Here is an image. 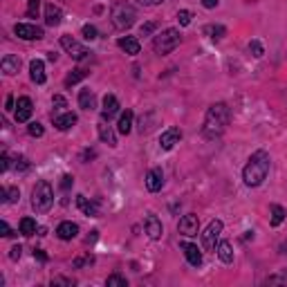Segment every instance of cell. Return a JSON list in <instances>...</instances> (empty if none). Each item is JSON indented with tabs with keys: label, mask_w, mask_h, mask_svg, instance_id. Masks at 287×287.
I'll return each mask as SVG.
<instances>
[{
	"label": "cell",
	"mask_w": 287,
	"mask_h": 287,
	"mask_svg": "<svg viewBox=\"0 0 287 287\" xmlns=\"http://www.w3.org/2000/svg\"><path fill=\"white\" fill-rule=\"evenodd\" d=\"M155 27H157V23H146V25H142V36L153 34V32H155Z\"/></svg>",
	"instance_id": "obj_40"
},
{
	"label": "cell",
	"mask_w": 287,
	"mask_h": 287,
	"mask_svg": "<svg viewBox=\"0 0 287 287\" xmlns=\"http://www.w3.org/2000/svg\"><path fill=\"white\" fill-rule=\"evenodd\" d=\"M218 3H220V0H202V7H207V9H216V7H218Z\"/></svg>",
	"instance_id": "obj_48"
},
{
	"label": "cell",
	"mask_w": 287,
	"mask_h": 287,
	"mask_svg": "<svg viewBox=\"0 0 287 287\" xmlns=\"http://www.w3.org/2000/svg\"><path fill=\"white\" fill-rule=\"evenodd\" d=\"M88 263H95V258H92V256H86V258H79L74 263V267H81V265H88Z\"/></svg>",
	"instance_id": "obj_46"
},
{
	"label": "cell",
	"mask_w": 287,
	"mask_h": 287,
	"mask_svg": "<svg viewBox=\"0 0 287 287\" xmlns=\"http://www.w3.org/2000/svg\"><path fill=\"white\" fill-rule=\"evenodd\" d=\"M106 285L108 287H128V280L124 278V276H119V274H112V276H108L106 278Z\"/></svg>",
	"instance_id": "obj_32"
},
{
	"label": "cell",
	"mask_w": 287,
	"mask_h": 287,
	"mask_svg": "<svg viewBox=\"0 0 287 287\" xmlns=\"http://www.w3.org/2000/svg\"><path fill=\"white\" fill-rule=\"evenodd\" d=\"M139 5H144V7H155V5H161L164 0H137Z\"/></svg>",
	"instance_id": "obj_45"
},
{
	"label": "cell",
	"mask_w": 287,
	"mask_h": 287,
	"mask_svg": "<svg viewBox=\"0 0 287 287\" xmlns=\"http://www.w3.org/2000/svg\"><path fill=\"white\" fill-rule=\"evenodd\" d=\"M76 207L81 209V213H86V216H90V218H95L99 216V209L95 202H90L86 195H76Z\"/></svg>",
	"instance_id": "obj_24"
},
{
	"label": "cell",
	"mask_w": 287,
	"mask_h": 287,
	"mask_svg": "<svg viewBox=\"0 0 287 287\" xmlns=\"http://www.w3.org/2000/svg\"><path fill=\"white\" fill-rule=\"evenodd\" d=\"M27 133L32 135V137H43V133H45V130H43V126H40L38 121H32V124H29V126H27Z\"/></svg>",
	"instance_id": "obj_35"
},
{
	"label": "cell",
	"mask_w": 287,
	"mask_h": 287,
	"mask_svg": "<svg viewBox=\"0 0 287 287\" xmlns=\"http://www.w3.org/2000/svg\"><path fill=\"white\" fill-rule=\"evenodd\" d=\"M32 110H34L32 99H29V97H20L18 103H16V121H20V124L29 121V117H32Z\"/></svg>",
	"instance_id": "obj_14"
},
{
	"label": "cell",
	"mask_w": 287,
	"mask_h": 287,
	"mask_svg": "<svg viewBox=\"0 0 287 287\" xmlns=\"http://www.w3.org/2000/svg\"><path fill=\"white\" fill-rule=\"evenodd\" d=\"M14 34H16L18 38H23V40L43 38V29H40L38 25H29V23H18L16 27H14Z\"/></svg>",
	"instance_id": "obj_9"
},
{
	"label": "cell",
	"mask_w": 287,
	"mask_h": 287,
	"mask_svg": "<svg viewBox=\"0 0 287 287\" xmlns=\"http://www.w3.org/2000/svg\"><path fill=\"white\" fill-rule=\"evenodd\" d=\"M86 76H88V72H86V70H81V67H79V70H72L70 74L65 76V88L76 86V83H79L81 79H86Z\"/></svg>",
	"instance_id": "obj_29"
},
{
	"label": "cell",
	"mask_w": 287,
	"mask_h": 287,
	"mask_svg": "<svg viewBox=\"0 0 287 287\" xmlns=\"http://www.w3.org/2000/svg\"><path fill=\"white\" fill-rule=\"evenodd\" d=\"M191 12L189 9H180V12H177V20H180V25L182 27H186V25H191Z\"/></svg>",
	"instance_id": "obj_34"
},
{
	"label": "cell",
	"mask_w": 287,
	"mask_h": 287,
	"mask_svg": "<svg viewBox=\"0 0 287 287\" xmlns=\"http://www.w3.org/2000/svg\"><path fill=\"white\" fill-rule=\"evenodd\" d=\"M38 5H40V0H27V16L29 18H34L36 14H38Z\"/></svg>",
	"instance_id": "obj_37"
},
{
	"label": "cell",
	"mask_w": 287,
	"mask_h": 287,
	"mask_svg": "<svg viewBox=\"0 0 287 287\" xmlns=\"http://www.w3.org/2000/svg\"><path fill=\"white\" fill-rule=\"evenodd\" d=\"M12 108H16V106H14V99L7 97V110H12Z\"/></svg>",
	"instance_id": "obj_50"
},
{
	"label": "cell",
	"mask_w": 287,
	"mask_h": 287,
	"mask_svg": "<svg viewBox=\"0 0 287 287\" xmlns=\"http://www.w3.org/2000/svg\"><path fill=\"white\" fill-rule=\"evenodd\" d=\"M20 254H23V247H20V244H16V247H12V260H18L20 258Z\"/></svg>",
	"instance_id": "obj_44"
},
{
	"label": "cell",
	"mask_w": 287,
	"mask_h": 287,
	"mask_svg": "<svg viewBox=\"0 0 287 287\" xmlns=\"http://www.w3.org/2000/svg\"><path fill=\"white\" fill-rule=\"evenodd\" d=\"M29 76H32V81L36 83V86H43L45 83V63L40 59H34L32 63H29Z\"/></svg>",
	"instance_id": "obj_16"
},
{
	"label": "cell",
	"mask_w": 287,
	"mask_h": 287,
	"mask_svg": "<svg viewBox=\"0 0 287 287\" xmlns=\"http://www.w3.org/2000/svg\"><path fill=\"white\" fill-rule=\"evenodd\" d=\"M61 20H63V12H61V7H56V5H48V7H45V23H48L50 27H56V25H61Z\"/></svg>",
	"instance_id": "obj_20"
},
{
	"label": "cell",
	"mask_w": 287,
	"mask_h": 287,
	"mask_svg": "<svg viewBox=\"0 0 287 287\" xmlns=\"http://www.w3.org/2000/svg\"><path fill=\"white\" fill-rule=\"evenodd\" d=\"M216 254H218V258H220L224 265L233 263V249H231V242H227V240H222V242H218Z\"/></svg>",
	"instance_id": "obj_23"
},
{
	"label": "cell",
	"mask_w": 287,
	"mask_h": 287,
	"mask_svg": "<svg viewBox=\"0 0 287 287\" xmlns=\"http://www.w3.org/2000/svg\"><path fill=\"white\" fill-rule=\"evenodd\" d=\"M0 67H3V72L7 76H14L20 70V59H18V56L7 54V56H3V61H0Z\"/></svg>",
	"instance_id": "obj_19"
},
{
	"label": "cell",
	"mask_w": 287,
	"mask_h": 287,
	"mask_svg": "<svg viewBox=\"0 0 287 287\" xmlns=\"http://www.w3.org/2000/svg\"><path fill=\"white\" fill-rule=\"evenodd\" d=\"M133 119H135L133 110H126V112L119 114V124H117L119 133H121V135H130V130H133Z\"/></svg>",
	"instance_id": "obj_25"
},
{
	"label": "cell",
	"mask_w": 287,
	"mask_h": 287,
	"mask_svg": "<svg viewBox=\"0 0 287 287\" xmlns=\"http://www.w3.org/2000/svg\"><path fill=\"white\" fill-rule=\"evenodd\" d=\"M220 233H222V222L220 220H211V222H209L207 231L202 233V244H204L207 252H216Z\"/></svg>",
	"instance_id": "obj_6"
},
{
	"label": "cell",
	"mask_w": 287,
	"mask_h": 287,
	"mask_svg": "<svg viewBox=\"0 0 287 287\" xmlns=\"http://www.w3.org/2000/svg\"><path fill=\"white\" fill-rule=\"evenodd\" d=\"M52 204H54V191H52L50 182L40 180L36 182L34 191H32V207L36 213H48Z\"/></svg>",
	"instance_id": "obj_3"
},
{
	"label": "cell",
	"mask_w": 287,
	"mask_h": 287,
	"mask_svg": "<svg viewBox=\"0 0 287 287\" xmlns=\"http://www.w3.org/2000/svg\"><path fill=\"white\" fill-rule=\"evenodd\" d=\"M34 258L40 260V263H48V254H45L43 249H34Z\"/></svg>",
	"instance_id": "obj_41"
},
{
	"label": "cell",
	"mask_w": 287,
	"mask_h": 287,
	"mask_svg": "<svg viewBox=\"0 0 287 287\" xmlns=\"http://www.w3.org/2000/svg\"><path fill=\"white\" fill-rule=\"evenodd\" d=\"M36 220L34 218H23V220H20V233H23V236H34L36 233Z\"/></svg>",
	"instance_id": "obj_30"
},
{
	"label": "cell",
	"mask_w": 287,
	"mask_h": 287,
	"mask_svg": "<svg viewBox=\"0 0 287 287\" xmlns=\"http://www.w3.org/2000/svg\"><path fill=\"white\" fill-rule=\"evenodd\" d=\"M3 202H16L18 197H20V191L16 189V186H9V189H3Z\"/></svg>",
	"instance_id": "obj_31"
},
{
	"label": "cell",
	"mask_w": 287,
	"mask_h": 287,
	"mask_svg": "<svg viewBox=\"0 0 287 287\" xmlns=\"http://www.w3.org/2000/svg\"><path fill=\"white\" fill-rule=\"evenodd\" d=\"M79 106L83 108V110H92V108H97L95 92L92 90H81L79 92Z\"/></svg>",
	"instance_id": "obj_26"
},
{
	"label": "cell",
	"mask_w": 287,
	"mask_h": 287,
	"mask_svg": "<svg viewBox=\"0 0 287 287\" xmlns=\"http://www.w3.org/2000/svg\"><path fill=\"white\" fill-rule=\"evenodd\" d=\"M99 137H101V142H106L108 146H117V137H114V133H112V128L108 126L106 124V119H101V121H99Z\"/></svg>",
	"instance_id": "obj_22"
},
{
	"label": "cell",
	"mask_w": 287,
	"mask_h": 287,
	"mask_svg": "<svg viewBox=\"0 0 287 287\" xmlns=\"http://www.w3.org/2000/svg\"><path fill=\"white\" fill-rule=\"evenodd\" d=\"M119 114V101L114 95H106L103 97V103H101V119H106V121H110L112 117H117Z\"/></svg>",
	"instance_id": "obj_13"
},
{
	"label": "cell",
	"mask_w": 287,
	"mask_h": 287,
	"mask_svg": "<svg viewBox=\"0 0 287 287\" xmlns=\"http://www.w3.org/2000/svg\"><path fill=\"white\" fill-rule=\"evenodd\" d=\"M76 233H79V224H74V222H61L56 227V236L61 240H72V238H76Z\"/></svg>",
	"instance_id": "obj_18"
},
{
	"label": "cell",
	"mask_w": 287,
	"mask_h": 287,
	"mask_svg": "<svg viewBox=\"0 0 287 287\" xmlns=\"http://www.w3.org/2000/svg\"><path fill=\"white\" fill-rule=\"evenodd\" d=\"M0 231H3V236H14V233H12V229H9V224L7 222H0Z\"/></svg>",
	"instance_id": "obj_47"
},
{
	"label": "cell",
	"mask_w": 287,
	"mask_h": 287,
	"mask_svg": "<svg viewBox=\"0 0 287 287\" xmlns=\"http://www.w3.org/2000/svg\"><path fill=\"white\" fill-rule=\"evenodd\" d=\"M269 155L265 150H256V153L249 157V161L244 164L242 169V180L247 186H260L265 180H267V173H269Z\"/></svg>",
	"instance_id": "obj_2"
},
{
	"label": "cell",
	"mask_w": 287,
	"mask_h": 287,
	"mask_svg": "<svg viewBox=\"0 0 287 287\" xmlns=\"http://www.w3.org/2000/svg\"><path fill=\"white\" fill-rule=\"evenodd\" d=\"M52 103H54V106H56V112H61V110H63V108L67 106V103H65V99H63V97H59V95H56L54 99H52Z\"/></svg>",
	"instance_id": "obj_38"
},
{
	"label": "cell",
	"mask_w": 287,
	"mask_h": 287,
	"mask_svg": "<svg viewBox=\"0 0 287 287\" xmlns=\"http://www.w3.org/2000/svg\"><path fill=\"white\" fill-rule=\"evenodd\" d=\"M180 43H182L180 32L173 29V27H169V29H164V32L153 38V50L157 52V54H171Z\"/></svg>",
	"instance_id": "obj_5"
},
{
	"label": "cell",
	"mask_w": 287,
	"mask_h": 287,
	"mask_svg": "<svg viewBox=\"0 0 287 287\" xmlns=\"http://www.w3.org/2000/svg\"><path fill=\"white\" fill-rule=\"evenodd\" d=\"M144 229H146V233H148V238H150V240H159V238H161V233H164V227H161L159 218H157V216H153V213H148V216H146Z\"/></svg>",
	"instance_id": "obj_11"
},
{
	"label": "cell",
	"mask_w": 287,
	"mask_h": 287,
	"mask_svg": "<svg viewBox=\"0 0 287 287\" xmlns=\"http://www.w3.org/2000/svg\"><path fill=\"white\" fill-rule=\"evenodd\" d=\"M204 34L209 36V38H213V40H222L224 34H227V29H224L222 25H207Z\"/></svg>",
	"instance_id": "obj_28"
},
{
	"label": "cell",
	"mask_w": 287,
	"mask_h": 287,
	"mask_svg": "<svg viewBox=\"0 0 287 287\" xmlns=\"http://www.w3.org/2000/svg\"><path fill=\"white\" fill-rule=\"evenodd\" d=\"M177 231L182 233V236H197V231H200V218L195 216V213H186V216L180 218V222H177Z\"/></svg>",
	"instance_id": "obj_7"
},
{
	"label": "cell",
	"mask_w": 287,
	"mask_h": 287,
	"mask_svg": "<svg viewBox=\"0 0 287 287\" xmlns=\"http://www.w3.org/2000/svg\"><path fill=\"white\" fill-rule=\"evenodd\" d=\"M7 169H9V155H7V153H3V157H0V171L5 173Z\"/></svg>",
	"instance_id": "obj_42"
},
{
	"label": "cell",
	"mask_w": 287,
	"mask_h": 287,
	"mask_svg": "<svg viewBox=\"0 0 287 287\" xmlns=\"http://www.w3.org/2000/svg\"><path fill=\"white\" fill-rule=\"evenodd\" d=\"M16 169H18V171H27V169H29L27 159H25V157H18V159H16Z\"/></svg>",
	"instance_id": "obj_43"
},
{
	"label": "cell",
	"mask_w": 287,
	"mask_h": 287,
	"mask_svg": "<svg viewBox=\"0 0 287 287\" xmlns=\"http://www.w3.org/2000/svg\"><path fill=\"white\" fill-rule=\"evenodd\" d=\"M231 121V110L227 103H213L204 114V124H202V135L207 139H216L224 133V128Z\"/></svg>",
	"instance_id": "obj_1"
},
{
	"label": "cell",
	"mask_w": 287,
	"mask_h": 287,
	"mask_svg": "<svg viewBox=\"0 0 287 287\" xmlns=\"http://www.w3.org/2000/svg\"><path fill=\"white\" fill-rule=\"evenodd\" d=\"M72 184H74V177H72V175H63V180H61V189L67 191Z\"/></svg>",
	"instance_id": "obj_39"
},
{
	"label": "cell",
	"mask_w": 287,
	"mask_h": 287,
	"mask_svg": "<svg viewBox=\"0 0 287 287\" xmlns=\"http://www.w3.org/2000/svg\"><path fill=\"white\" fill-rule=\"evenodd\" d=\"M61 45H63V50H65L74 61H83V59H88V56H90V52L83 48L81 43H76L72 36H61Z\"/></svg>",
	"instance_id": "obj_8"
},
{
	"label": "cell",
	"mask_w": 287,
	"mask_h": 287,
	"mask_svg": "<svg viewBox=\"0 0 287 287\" xmlns=\"http://www.w3.org/2000/svg\"><path fill=\"white\" fill-rule=\"evenodd\" d=\"M76 124V114L74 112H63V114H54V126L59 130H70Z\"/></svg>",
	"instance_id": "obj_21"
},
{
	"label": "cell",
	"mask_w": 287,
	"mask_h": 287,
	"mask_svg": "<svg viewBox=\"0 0 287 287\" xmlns=\"http://www.w3.org/2000/svg\"><path fill=\"white\" fill-rule=\"evenodd\" d=\"M249 52H252L256 59H260V56L265 54V52H263V45H260V40H252V43H249Z\"/></svg>",
	"instance_id": "obj_36"
},
{
	"label": "cell",
	"mask_w": 287,
	"mask_h": 287,
	"mask_svg": "<svg viewBox=\"0 0 287 287\" xmlns=\"http://www.w3.org/2000/svg\"><path fill=\"white\" fill-rule=\"evenodd\" d=\"M269 213H271V218H269V222H271V227H278V224H283L285 220V216H287V211L280 204H271L269 209Z\"/></svg>",
	"instance_id": "obj_27"
},
{
	"label": "cell",
	"mask_w": 287,
	"mask_h": 287,
	"mask_svg": "<svg viewBox=\"0 0 287 287\" xmlns=\"http://www.w3.org/2000/svg\"><path fill=\"white\" fill-rule=\"evenodd\" d=\"M180 139H182V130L180 128H175V126L173 128H166L164 133L159 135V146L164 150H171L175 144H180Z\"/></svg>",
	"instance_id": "obj_10"
},
{
	"label": "cell",
	"mask_w": 287,
	"mask_h": 287,
	"mask_svg": "<svg viewBox=\"0 0 287 287\" xmlns=\"http://www.w3.org/2000/svg\"><path fill=\"white\" fill-rule=\"evenodd\" d=\"M135 18H137V12H135V7L130 3H114L112 5L110 20H112V25L117 29H121V32H124V29L133 27Z\"/></svg>",
	"instance_id": "obj_4"
},
{
	"label": "cell",
	"mask_w": 287,
	"mask_h": 287,
	"mask_svg": "<svg viewBox=\"0 0 287 287\" xmlns=\"http://www.w3.org/2000/svg\"><path fill=\"white\" fill-rule=\"evenodd\" d=\"M180 247L184 249V256H186V260H189V265H193V267H200V265H202V254H200V249H197V244L182 242Z\"/></svg>",
	"instance_id": "obj_15"
},
{
	"label": "cell",
	"mask_w": 287,
	"mask_h": 287,
	"mask_svg": "<svg viewBox=\"0 0 287 287\" xmlns=\"http://www.w3.org/2000/svg\"><path fill=\"white\" fill-rule=\"evenodd\" d=\"M52 285H74V280H67V278H52Z\"/></svg>",
	"instance_id": "obj_49"
},
{
	"label": "cell",
	"mask_w": 287,
	"mask_h": 287,
	"mask_svg": "<svg viewBox=\"0 0 287 287\" xmlns=\"http://www.w3.org/2000/svg\"><path fill=\"white\" fill-rule=\"evenodd\" d=\"M81 34H83V38H86V40H95V38H99V32H97L95 25H83Z\"/></svg>",
	"instance_id": "obj_33"
},
{
	"label": "cell",
	"mask_w": 287,
	"mask_h": 287,
	"mask_svg": "<svg viewBox=\"0 0 287 287\" xmlns=\"http://www.w3.org/2000/svg\"><path fill=\"white\" fill-rule=\"evenodd\" d=\"M161 186H164V171L150 169L148 173H146V189L150 193H157V191H161Z\"/></svg>",
	"instance_id": "obj_12"
},
{
	"label": "cell",
	"mask_w": 287,
	"mask_h": 287,
	"mask_svg": "<svg viewBox=\"0 0 287 287\" xmlns=\"http://www.w3.org/2000/svg\"><path fill=\"white\" fill-rule=\"evenodd\" d=\"M117 45H119V50H124L130 56L139 54V50H142V45H139V40L135 38V36H121V38L117 40Z\"/></svg>",
	"instance_id": "obj_17"
}]
</instances>
